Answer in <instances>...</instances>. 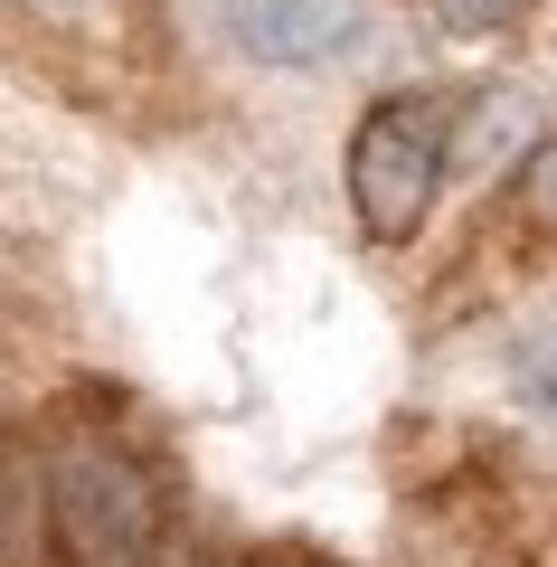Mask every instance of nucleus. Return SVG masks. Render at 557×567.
Segmentation results:
<instances>
[{"label": "nucleus", "mask_w": 557, "mask_h": 567, "mask_svg": "<svg viewBox=\"0 0 557 567\" xmlns=\"http://www.w3.org/2000/svg\"><path fill=\"white\" fill-rule=\"evenodd\" d=\"M48 539L66 567H171V492L114 425L48 445Z\"/></svg>", "instance_id": "nucleus-1"}, {"label": "nucleus", "mask_w": 557, "mask_h": 567, "mask_svg": "<svg viewBox=\"0 0 557 567\" xmlns=\"http://www.w3.org/2000/svg\"><path fill=\"white\" fill-rule=\"evenodd\" d=\"M444 162H454V104L444 95H379L350 133V208L379 246H406L435 218Z\"/></svg>", "instance_id": "nucleus-2"}, {"label": "nucleus", "mask_w": 557, "mask_h": 567, "mask_svg": "<svg viewBox=\"0 0 557 567\" xmlns=\"http://www.w3.org/2000/svg\"><path fill=\"white\" fill-rule=\"evenodd\" d=\"M227 29H237V48L265 58V66H312L359 29V10L350 0H237Z\"/></svg>", "instance_id": "nucleus-3"}, {"label": "nucleus", "mask_w": 557, "mask_h": 567, "mask_svg": "<svg viewBox=\"0 0 557 567\" xmlns=\"http://www.w3.org/2000/svg\"><path fill=\"white\" fill-rule=\"evenodd\" d=\"M510 398L529 406V416L557 425V322L519 331V350H510Z\"/></svg>", "instance_id": "nucleus-4"}, {"label": "nucleus", "mask_w": 557, "mask_h": 567, "mask_svg": "<svg viewBox=\"0 0 557 567\" xmlns=\"http://www.w3.org/2000/svg\"><path fill=\"white\" fill-rule=\"evenodd\" d=\"M519 218H529L538 237H557V133L519 162Z\"/></svg>", "instance_id": "nucleus-5"}, {"label": "nucleus", "mask_w": 557, "mask_h": 567, "mask_svg": "<svg viewBox=\"0 0 557 567\" xmlns=\"http://www.w3.org/2000/svg\"><path fill=\"white\" fill-rule=\"evenodd\" d=\"M10 10H29V20H48V29H114L133 0H10Z\"/></svg>", "instance_id": "nucleus-6"}, {"label": "nucleus", "mask_w": 557, "mask_h": 567, "mask_svg": "<svg viewBox=\"0 0 557 567\" xmlns=\"http://www.w3.org/2000/svg\"><path fill=\"white\" fill-rule=\"evenodd\" d=\"M529 0H435V20L444 29H463V39H492V29H510Z\"/></svg>", "instance_id": "nucleus-7"}, {"label": "nucleus", "mask_w": 557, "mask_h": 567, "mask_svg": "<svg viewBox=\"0 0 557 567\" xmlns=\"http://www.w3.org/2000/svg\"><path fill=\"white\" fill-rule=\"evenodd\" d=\"M20 558V492H10V454H0V567Z\"/></svg>", "instance_id": "nucleus-8"}, {"label": "nucleus", "mask_w": 557, "mask_h": 567, "mask_svg": "<svg viewBox=\"0 0 557 567\" xmlns=\"http://www.w3.org/2000/svg\"><path fill=\"white\" fill-rule=\"evenodd\" d=\"M256 567H331V558H312V548H265Z\"/></svg>", "instance_id": "nucleus-9"}]
</instances>
